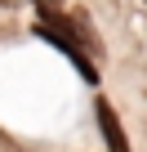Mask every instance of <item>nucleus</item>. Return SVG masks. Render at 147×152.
Returning a JSON list of instances; mask_svg holds the SVG:
<instances>
[{
	"label": "nucleus",
	"instance_id": "obj_1",
	"mask_svg": "<svg viewBox=\"0 0 147 152\" xmlns=\"http://www.w3.org/2000/svg\"><path fill=\"white\" fill-rule=\"evenodd\" d=\"M36 36H45V40H49V45H54L58 54H67V63L76 67V72L85 76L89 85L98 81V72H94V63H89V58L80 54V36H76V27H71V23H67V18L58 14V9H40V23H36Z\"/></svg>",
	"mask_w": 147,
	"mask_h": 152
},
{
	"label": "nucleus",
	"instance_id": "obj_2",
	"mask_svg": "<svg viewBox=\"0 0 147 152\" xmlns=\"http://www.w3.org/2000/svg\"><path fill=\"white\" fill-rule=\"evenodd\" d=\"M94 116H98V130H103V139H107V152H129V139H125V130H120V121H116L112 103H103V99H98Z\"/></svg>",
	"mask_w": 147,
	"mask_h": 152
},
{
	"label": "nucleus",
	"instance_id": "obj_3",
	"mask_svg": "<svg viewBox=\"0 0 147 152\" xmlns=\"http://www.w3.org/2000/svg\"><path fill=\"white\" fill-rule=\"evenodd\" d=\"M36 5H40V9H54V5H58V0H36Z\"/></svg>",
	"mask_w": 147,
	"mask_h": 152
}]
</instances>
